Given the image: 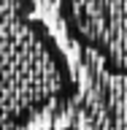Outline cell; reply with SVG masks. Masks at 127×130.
I'll use <instances>...</instances> for the list:
<instances>
[{
	"instance_id": "2",
	"label": "cell",
	"mask_w": 127,
	"mask_h": 130,
	"mask_svg": "<svg viewBox=\"0 0 127 130\" xmlns=\"http://www.w3.org/2000/svg\"><path fill=\"white\" fill-rule=\"evenodd\" d=\"M57 16L65 35L92 52L105 73L127 79V0H62Z\"/></svg>"
},
{
	"instance_id": "1",
	"label": "cell",
	"mask_w": 127,
	"mask_h": 130,
	"mask_svg": "<svg viewBox=\"0 0 127 130\" xmlns=\"http://www.w3.org/2000/svg\"><path fill=\"white\" fill-rule=\"evenodd\" d=\"M76 95L70 60L35 3L0 0V125L22 127Z\"/></svg>"
},
{
	"instance_id": "3",
	"label": "cell",
	"mask_w": 127,
	"mask_h": 130,
	"mask_svg": "<svg viewBox=\"0 0 127 130\" xmlns=\"http://www.w3.org/2000/svg\"><path fill=\"white\" fill-rule=\"evenodd\" d=\"M41 130H81V127H41Z\"/></svg>"
}]
</instances>
